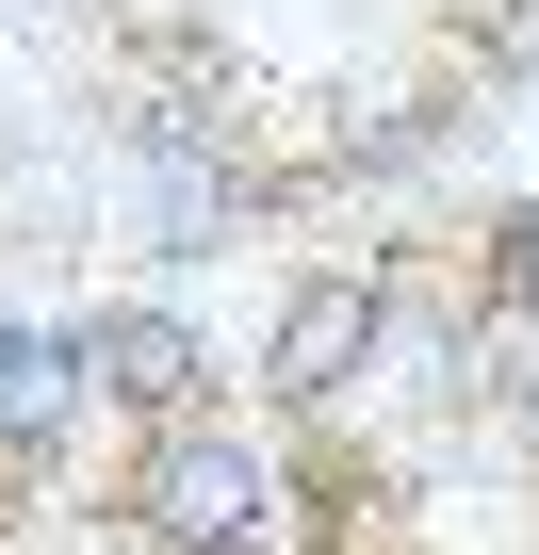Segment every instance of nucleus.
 <instances>
[{
    "label": "nucleus",
    "instance_id": "f257e3e1",
    "mask_svg": "<svg viewBox=\"0 0 539 555\" xmlns=\"http://www.w3.org/2000/svg\"><path fill=\"white\" fill-rule=\"evenodd\" d=\"M82 522L131 555H295V457L245 425V392H196L82 457Z\"/></svg>",
    "mask_w": 539,
    "mask_h": 555
},
{
    "label": "nucleus",
    "instance_id": "f03ea898",
    "mask_svg": "<svg viewBox=\"0 0 539 555\" xmlns=\"http://www.w3.org/2000/svg\"><path fill=\"white\" fill-rule=\"evenodd\" d=\"M360 344H376V261H295V278H279V327H261L245 376H261V409L295 425V409H328V392L360 376Z\"/></svg>",
    "mask_w": 539,
    "mask_h": 555
},
{
    "label": "nucleus",
    "instance_id": "7ed1b4c3",
    "mask_svg": "<svg viewBox=\"0 0 539 555\" xmlns=\"http://www.w3.org/2000/svg\"><path fill=\"white\" fill-rule=\"evenodd\" d=\"M82 376H99V425H147V409H196V392H229L213 327H196V311H164V295H115V311H82Z\"/></svg>",
    "mask_w": 539,
    "mask_h": 555
}]
</instances>
